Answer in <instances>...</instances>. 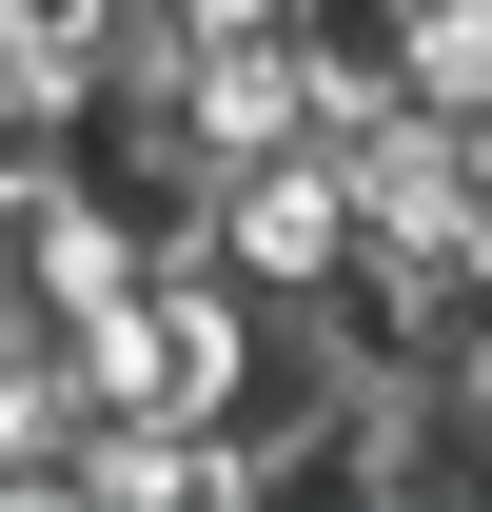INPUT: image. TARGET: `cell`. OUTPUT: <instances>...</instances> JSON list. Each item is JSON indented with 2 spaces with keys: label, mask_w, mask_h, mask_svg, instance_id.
Returning a JSON list of instances; mask_svg holds the SVG:
<instances>
[{
  "label": "cell",
  "mask_w": 492,
  "mask_h": 512,
  "mask_svg": "<svg viewBox=\"0 0 492 512\" xmlns=\"http://www.w3.org/2000/svg\"><path fill=\"white\" fill-rule=\"evenodd\" d=\"M197 256L237 276V296H335L355 276V197H335V138H276L237 178L197 197Z\"/></svg>",
  "instance_id": "6da1fadb"
},
{
  "label": "cell",
  "mask_w": 492,
  "mask_h": 512,
  "mask_svg": "<svg viewBox=\"0 0 492 512\" xmlns=\"http://www.w3.org/2000/svg\"><path fill=\"white\" fill-rule=\"evenodd\" d=\"M276 40H296L315 119H355V99H394V40H414V0H276Z\"/></svg>",
  "instance_id": "7a4b0ae2"
},
{
  "label": "cell",
  "mask_w": 492,
  "mask_h": 512,
  "mask_svg": "<svg viewBox=\"0 0 492 512\" xmlns=\"http://www.w3.org/2000/svg\"><path fill=\"white\" fill-rule=\"evenodd\" d=\"M119 20H138V0H0V60H20V79H99Z\"/></svg>",
  "instance_id": "3957f363"
},
{
  "label": "cell",
  "mask_w": 492,
  "mask_h": 512,
  "mask_svg": "<svg viewBox=\"0 0 492 512\" xmlns=\"http://www.w3.org/2000/svg\"><path fill=\"white\" fill-rule=\"evenodd\" d=\"M60 375V335H40V296H20V276H0V414H20V394Z\"/></svg>",
  "instance_id": "277c9868"
}]
</instances>
